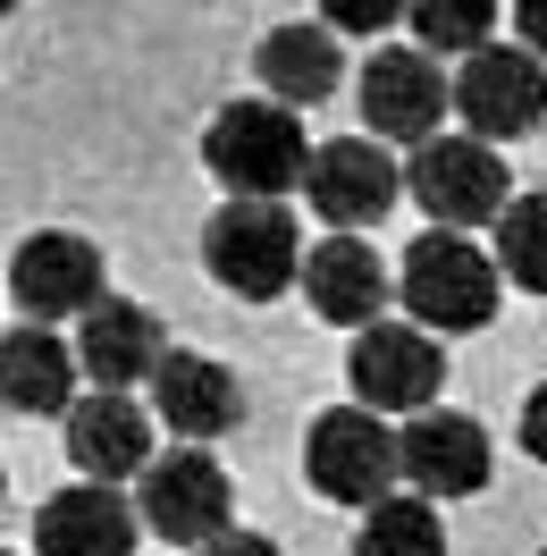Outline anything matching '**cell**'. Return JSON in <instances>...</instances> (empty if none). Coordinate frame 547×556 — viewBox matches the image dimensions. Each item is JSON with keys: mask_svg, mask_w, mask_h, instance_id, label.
I'll use <instances>...</instances> for the list:
<instances>
[{"mask_svg": "<svg viewBox=\"0 0 547 556\" xmlns=\"http://www.w3.org/2000/svg\"><path fill=\"white\" fill-rule=\"evenodd\" d=\"M203 161H211L219 186H237V203H278L287 186L311 177V143H304V118H295V110L228 102L203 127Z\"/></svg>", "mask_w": 547, "mask_h": 556, "instance_id": "1", "label": "cell"}, {"mask_svg": "<svg viewBox=\"0 0 547 556\" xmlns=\"http://www.w3.org/2000/svg\"><path fill=\"white\" fill-rule=\"evenodd\" d=\"M304 262H311V244L295 237V211L287 203H237L228 194L203 228V270L228 295H244V304H270L278 287H295Z\"/></svg>", "mask_w": 547, "mask_h": 556, "instance_id": "2", "label": "cell"}, {"mask_svg": "<svg viewBox=\"0 0 547 556\" xmlns=\"http://www.w3.org/2000/svg\"><path fill=\"white\" fill-rule=\"evenodd\" d=\"M304 472L338 506H387V489L405 481V430H387L371 405H329L304 439Z\"/></svg>", "mask_w": 547, "mask_h": 556, "instance_id": "3", "label": "cell"}, {"mask_svg": "<svg viewBox=\"0 0 547 556\" xmlns=\"http://www.w3.org/2000/svg\"><path fill=\"white\" fill-rule=\"evenodd\" d=\"M405 194L430 211V228L472 237L480 219H506V211H513V177H506V161H497V143L438 136V143H421V152H412Z\"/></svg>", "mask_w": 547, "mask_h": 556, "instance_id": "4", "label": "cell"}, {"mask_svg": "<svg viewBox=\"0 0 547 556\" xmlns=\"http://www.w3.org/2000/svg\"><path fill=\"white\" fill-rule=\"evenodd\" d=\"M396 295H405L412 329L430 320V338H438V329H480V320L497 313V262H488L472 237L421 228V244H412L405 270H396Z\"/></svg>", "mask_w": 547, "mask_h": 556, "instance_id": "5", "label": "cell"}, {"mask_svg": "<svg viewBox=\"0 0 547 556\" xmlns=\"http://www.w3.org/2000/svg\"><path fill=\"white\" fill-rule=\"evenodd\" d=\"M345 380H354V405L371 414H438V388H446V346L412 320H379L354 338L345 354Z\"/></svg>", "mask_w": 547, "mask_h": 556, "instance_id": "6", "label": "cell"}, {"mask_svg": "<svg viewBox=\"0 0 547 556\" xmlns=\"http://www.w3.org/2000/svg\"><path fill=\"white\" fill-rule=\"evenodd\" d=\"M228 506H237V497H228V472H219L211 455H194V447L161 455V464L136 481L143 531H161V540H177V548H211L219 531H237Z\"/></svg>", "mask_w": 547, "mask_h": 556, "instance_id": "7", "label": "cell"}, {"mask_svg": "<svg viewBox=\"0 0 547 556\" xmlns=\"http://www.w3.org/2000/svg\"><path fill=\"white\" fill-rule=\"evenodd\" d=\"M396 194H405V169L379 152V143L362 136H338V143H311V177H304V203L338 228V237H354V228H379L387 211H396Z\"/></svg>", "mask_w": 547, "mask_h": 556, "instance_id": "8", "label": "cell"}, {"mask_svg": "<svg viewBox=\"0 0 547 556\" xmlns=\"http://www.w3.org/2000/svg\"><path fill=\"white\" fill-rule=\"evenodd\" d=\"M455 118H463V136L480 143H513L531 136L547 118V68L531 60V51H480V60H463V76H455Z\"/></svg>", "mask_w": 547, "mask_h": 556, "instance_id": "9", "label": "cell"}, {"mask_svg": "<svg viewBox=\"0 0 547 556\" xmlns=\"http://www.w3.org/2000/svg\"><path fill=\"white\" fill-rule=\"evenodd\" d=\"M455 110V85L430 51H371L362 60V127L387 143H438V118Z\"/></svg>", "mask_w": 547, "mask_h": 556, "instance_id": "10", "label": "cell"}, {"mask_svg": "<svg viewBox=\"0 0 547 556\" xmlns=\"http://www.w3.org/2000/svg\"><path fill=\"white\" fill-rule=\"evenodd\" d=\"M9 295H17V313H35V320L93 313V304H102V244L68 237V228L26 237V244H17V262H9Z\"/></svg>", "mask_w": 547, "mask_h": 556, "instance_id": "11", "label": "cell"}, {"mask_svg": "<svg viewBox=\"0 0 547 556\" xmlns=\"http://www.w3.org/2000/svg\"><path fill=\"white\" fill-rule=\"evenodd\" d=\"M405 481L412 497H472V489H488V430H480L472 414H412L405 421Z\"/></svg>", "mask_w": 547, "mask_h": 556, "instance_id": "12", "label": "cell"}, {"mask_svg": "<svg viewBox=\"0 0 547 556\" xmlns=\"http://www.w3.org/2000/svg\"><path fill=\"white\" fill-rule=\"evenodd\" d=\"M68 455L85 481H143L161 455H152V421H143L136 396H110V388H93L85 405L68 414Z\"/></svg>", "mask_w": 547, "mask_h": 556, "instance_id": "13", "label": "cell"}, {"mask_svg": "<svg viewBox=\"0 0 547 556\" xmlns=\"http://www.w3.org/2000/svg\"><path fill=\"white\" fill-rule=\"evenodd\" d=\"M136 531H143V515L118 489L76 481V489H60V497H42L35 548L42 556H136Z\"/></svg>", "mask_w": 547, "mask_h": 556, "instance_id": "14", "label": "cell"}, {"mask_svg": "<svg viewBox=\"0 0 547 556\" xmlns=\"http://www.w3.org/2000/svg\"><path fill=\"white\" fill-rule=\"evenodd\" d=\"M76 363L93 371V388H136L152 380L161 363H169V346H161V320L143 313V304H127V295H102L93 313L76 320Z\"/></svg>", "mask_w": 547, "mask_h": 556, "instance_id": "15", "label": "cell"}, {"mask_svg": "<svg viewBox=\"0 0 547 556\" xmlns=\"http://www.w3.org/2000/svg\"><path fill=\"white\" fill-rule=\"evenodd\" d=\"M304 295L320 320L362 338V329H379V304L396 295V278L379 270V253L362 237H329V244H311V262H304Z\"/></svg>", "mask_w": 547, "mask_h": 556, "instance_id": "16", "label": "cell"}, {"mask_svg": "<svg viewBox=\"0 0 547 556\" xmlns=\"http://www.w3.org/2000/svg\"><path fill=\"white\" fill-rule=\"evenodd\" d=\"M152 396H161V421H169L177 439H219V430L244 421L237 371L211 363V354H186V346H169V363L152 371Z\"/></svg>", "mask_w": 547, "mask_h": 556, "instance_id": "17", "label": "cell"}, {"mask_svg": "<svg viewBox=\"0 0 547 556\" xmlns=\"http://www.w3.org/2000/svg\"><path fill=\"white\" fill-rule=\"evenodd\" d=\"M338 26L329 17H295V26H270L262 35V85H270L278 110H304V102H329L338 93Z\"/></svg>", "mask_w": 547, "mask_h": 556, "instance_id": "18", "label": "cell"}, {"mask_svg": "<svg viewBox=\"0 0 547 556\" xmlns=\"http://www.w3.org/2000/svg\"><path fill=\"white\" fill-rule=\"evenodd\" d=\"M76 371H85V363H76L51 329H35V320L9 329V346H0V396H9V414H60L68 421L76 405H85V396H76Z\"/></svg>", "mask_w": 547, "mask_h": 556, "instance_id": "19", "label": "cell"}, {"mask_svg": "<svg viewBox=\"0 0 547 556\" xmlns=\"http://www.w3.org/2000/svg\"><path fill=\"white\" fill-rule=\"evenodd\" d=\"M354 556H446L438 506H430V497H387V506H371L362 531H354Z\"/></svg>", "mask_w": 547, "mask_h": 556, "instance_id": "20", "label": "cell"}, {"mask_svg": "<svg viewBox=\"0 0 547 556\" xmlns=\"http://www.w3.org/2000/svg\"><path fill=\"white\" fill-rule=\"evenodd\" d=\"M497 270L522 295H547V194H513V211L497 219Z\"/></svg>", "mask_w": 547, "mask_h": 556, "instance_id": "21", "label": "cell"}, {"mask_svg": "<svg viewBox=\"0 0 547 556\" xmlns=\"http://www.w3.org/2000/svg\"><path fill=\"white\" fill-rule=\"evenodd\" d=\"M412 35H421V51H430V60H438V51L480 60V51H488V35H497V9H488V0H421V9H412Z\"/></svg>", "mask_w": 547, "mask_h": 556, "instance_id": "22", "label": "cell"}, {"mask_svg": "<svg viewBox=\"0 0 547 556\" xmlns=\"http://www.w3.org/2000/svg\"><path fill=\"white\" fill-rule=\"evenodd\" d=\"M522 455L547 464V388H531V405H522Z\"/></svg>", "mask_w": 547, "mask_h": 556, "instance_id": "23", "label": "cell"}, {"mask_svg": "<svg viewBox=\"0 0 547 556\" xmlns=\"http://www.w3.org/2000/svg\"><path fill=\"white\" fill-rule=\"evenodd\" d=\"M513 26H522V51L539 60V51H547V0H522V9H513Z\"/></svg>", "mask_w": 547, "mask_h": 556, "instance_id": "24", "label": "cell"}, {"mask_svg": "<svg viewBox=\"0 0 547 556\" xmlns=\"http://www.w3.org/2000/svg\"><path fill=\"white\" fill-rule=\"evenodd\" d=\"M203 556H278V548L262 540V531H219V540H211Z\"/></svg>", "mask_w": 547, "mask_h": 556, "instance_id": "25", "label": "cell"}, {"mask_svg": "<svg viewBox=\"0 0 547 556\" xmlns=\"http://www.w3.org/2000/svg\"><path fill=\"white\" fill-rule=\"evenodd\" d=\"M539 556H547V548H539Z\"/></svg>", "mask_w": 547, "mask_h": 556, "instance_id": "26", "label": "cell"}]
</instances>
